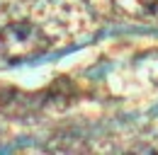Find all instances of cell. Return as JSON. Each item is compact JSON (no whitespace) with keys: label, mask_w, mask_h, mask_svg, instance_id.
I'll list each match as a JSON object with an SVG mask.
<instances>
[{"label":"cell","mask_w":158,"mask_h":155,"mask_svg":"<svg viewBox=\"0 0 158 155\" xmlns=\"http://www.w3.org/2000/svg\"><path fill=\"white\" fill-rule=\"evenodd\" d=\"M46 46V34L32 22H10L0 27V56L10 63L32 61L41 56Z\"/></svg>","instance_id":"cell-1"},{"label":"cell","mask_w":158,"mask_h":155,"mask_svg":"<svg viewBox=\"0 0 158 155\" xmlns=\"http://www.w3.org/2000/svg\"><path fill=\"white\" fill-rule=\"evenodd\" d=\"M143 7H148V10H158V0H139Z\"/></svg>","instance_id":"cell-2"}]
</instances>
